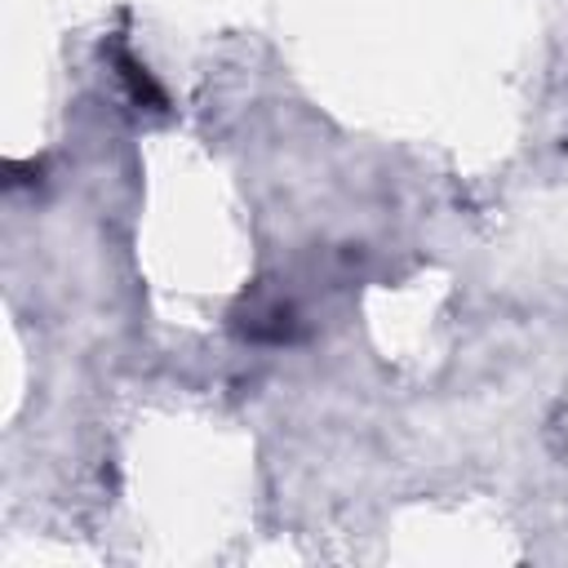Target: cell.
<instances>
[{
  "label": "cell",
  "mask_w": 568,
  "mask_h": 568,
  "mask_svg": "<svg viewBox=\"0 0 568 568\" xmlns=\"http://www.w3.org/2000/svg\"><path fill=\"white\" fill-rule=\"evenodd\" d=\"M111 62H115V75H120V84H124V93H129V102L133 106H146V111H164V93H160V84L151 80V71L124 49V44H115L111 49Z\"/></svg>",
  "instance_id": "cell-1"
}]
</instances>
